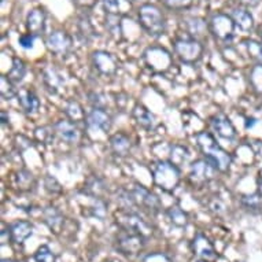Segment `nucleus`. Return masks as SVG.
I'll list each match as a JSON object with an SVG mask.
<instances>
[{"mask_svg":"<svg viewBox=\"0 0 262 262\" xmlns=\"http://www.w3.org/2000/svg\"><path fill=\"white\" fill-rule=\"evenodd\" d=\"M189 151L187 147L180 146V144H174L170 147V162L174 163L177 168L183 166L189 161Z\"/></svg>","mask_w":262,"mask_h":262,"instance_id":"obj_25","label":"nucleus"},{"mask_svg":"<svg viewBox=\"0 0 262 262\" xmlns=\"http://www.w3.org/2000/svg\"><path fill=\"white\" fill-rule=\"evenodd\" d=\"M169 217L172 219V223H174L179 227H183L187 224V214L183 210H180L179 207H172L169 210Z\"/></svg>","mask_w":262,"mask_h":262,"instance_id":"obj_34","label":"nucleus"},{"mask_svg":"<svg viewBox=\"0 0 262 262\" xmlns=\"http://www.w3.org/2000/svg\"><path fill=\"white\" fill-rule=\"evenodd\" d=\"M54 129H50L48 126H43V128L36 129V136L39 140H41L43 143H48L54 138Z\"/></svg>","mask_w":262,"mask_h":262,"instance_id":"obj_39","label":"nucleus"},{"mask_svg":"<svg viewBox=\"0 0 262 262\" xmlns=\"http://www.w3.org/2000/svg\"><path fill=\"white\" fill-rule=\"evenodd\" d=\"M110 147L113 152L118 157H126L130 151L132 143L125 134H117L110 138Z\"/></svg>","mask_w":262,"mask_h":262,"instance_id":"obj_22","label":"nucleus"},{"mask_svg":"<svg viewBox=\"0 0 262 262\" xmlns=\"http://www.w3.org/2000/svg\"><path fill=\"white\" fill-rule=\"evenodd\" d=\"M85 124L88 128L94 130H100L103 134H107L112 128V117L104 112L103 108L94 107L88 114H86Z\"/></svg>","mask_w":262,"mask_h":262,"instance_id":"obj_11","label":"nucleus"},{"mask_svg":"<svg viewBox=\"0 0 262 262\" xmlns=\"http://www.w3.org/2000/svg\"><path fill=\"white\" fill-rule=\"evenodd\" d=\"M146 62L155 72L168 70L172 64V56L166 50L159 47H151L146 51Z\"/></svg>","mask_w":262,"mask_h":262,"instance_id":"obj_9","label":"nucleus"},{"mask_svg":"<svg viewBox=\"0 0 262 262\" xmlns=\"http://www.w3.org/2000/svg\"><path fill=\"white\" fill-rule=\"evenodd\" d=\"M18 102L24 108L26 114H35L40 108V100L37 95L30 90H21L18 91Z\"/></svg>","mask_w":262,"mask_h":262,"instance_id":"obj_17","label":"nucleus"},{"mask_svg":"<svg viewBox=\"0 0 262 262\" xmlns=\"http://www.w3.org/2000/svg\"><path fill=\"white\" fill-rule=\"evenodd\" d=\"M0 94L2 98L6 100L13 99L14 96H17L18 91L15 90V84L10 80L7 76H2V81H0Z\"/></svg>","mask_w":262,"mask_h":262,"instance_id":"obj_29","label":"nucleus"},{"mask_svg":"<svg viewBox=\"0 0 262 262\" xmlns=\"http://www.w3.org/2000/svg\"><path fill=\"white\" fill-rule=\"evenodd\" d=\"M188 30L191 35L201 36L203 33V30H205V24H203L202 19L192 18V19H189L188 22Z\"/></svg>","mask_w":262,"mask_h":262,"instance_id":"obj_36","label":"nucleus"},{"mask_svg":"<svg viewBox=\"0 0 262 262\" xmlns=\"http://www.w3.org/2000/svg\"><path fill=\"white\" fill-rule=\"evenodd\" d=\"M150 169L155 185L166 192L173 191L180 183V170L174 163L159 161V162L152 163Z\"/></svg>","mask_w":262,"mask_h":262,"instance_id":"obj_2","label":"nucleus"},{"mask_svg":"<svg viewBox=\"0 0 262 262\" xmlns=\"http://www.w3.org/2000/svg\"><path fill=\"white\" fill-rule=\"evenodd\" d=\"M92 62H94V66L96 68V70L103 76L116 74L117 68H118L114 56L106 51H95L92 54Z\"/></svg>","mask_w":262,"mask_h":262,"instance_id":"obj_13","label":"nucleus"},{"mask_svg":"<svg viewBox=\"0 0 262 262\" xmlns=\"http://www.w3.org/2000/svg\"><path fill=\"white\" fill-rule=\"evenodd\" d=\"M132 114H134V118L136 120V122H138L143 129L151 130V129L155 128L157 121H155L154 114H152L148 108L142 106V104H138V106L134 108V113H132Z\"/></svg>","mask_w":262,"mask_h":262,"instance_id":"obj_20","label":"nucleus"},{"mask_svg":"<svg viewBox=\"0 0 262 262\" xmlns=\"http://www.w3.org/2000/svg\"><path fill=\"white\" fill-rule=\"evenodd\" d=\"M125 232L126 233L118 237V247L126 254H136L143 247V237L144 236L139 235V233L129 232V231H125Z\"/></svg>","mask_w":262,"mask_h":262,"instance_id":"obj_15","label":"nucleus"},{"mask_svg":"<svg viewBox=\"0 0 262 262\" xmlns=\"http://www.w3.org/2000/svg\"><path fill=\"white\" fill-rule=\"evenodd\" d=\"M43 81L52 94H56L58 90L62 86V84H63V78L55 69L47 68V69L43 70Z\"/></svg>","mask_w":262,"mask_h":262,"instance_id":"obj_24","label":"nucleus"},{"mask_svg":"<svg viewBox=\"0 0 262 262\" xmlns=\"http://www.w3.org/2000/svg\"><path fill=\"white\" fill-rule=\"evenodd\" d=\"M129 196H130L132 207H142L143 210L148 211L151 214L158 213L161 209L159 199L142 185H135L134 188L129 191Z\"/></svg>","mask_w":262,"mask_h":262,"instance_id":"obj_5","label":"nucleus"},{"mask_svg":"<svg viewBox=\"0 0 262 262\" xmlns=\"http://www.w3.org/2000/svg\"><path fill=\"white\" fill-rule=\"evenodd\" d=\"M36 262H56L55 255L52 254V251L48 249L47 246H41L37 253L35 254Z\"/></svg>","mask_w":262,"mask_h":262,"instance_id":"obj_33","label":"nucleus"},{"mask_svg":"<svg viewBox=\"0 0 262 262\" xmlns=\"http://www.w3.org/2000/svg\"><path fill=\"white\" fill-rule=\"evenodd\" d=\"M26 28L30 35H41L46 29V11L41 9L32 10L26 18Z\"/></svg>","mask_w":262,"mask_h":262,"instance_id":"obj_16","label":"nucleus"},{"mask_svg":"<svg viewBox=\"0 0 262 262\" xmlns=\"http://www.w3.org/2000/svg\"><path fill=\"white\" fill-rule=\"evenodd\" d=\"M0 117H2V124H6L7 121H9V118H7V113L6 112H2V114H0Z\"/></svg>","mask_w":262,"mask_h":262,"instance_id":"obj_43","label":"nucleus"},{"mask_svg":"<svg viewBox=\"0 0 262 262\" xmlns=\"http://www.w3.org/2000/svg\"><path fill=\"white\" fill-rule=\"evenodd\" d=\"M174 52L184 63H195L202 58L203 46L195 39H179L174 41Z\"/></svg>","mask_w":262,"mask_h":262,"instance_id":"obj_6","label":"nucleus"},{"mask_svg":"<svg viewBox=\"0 0 262 262\" xmlns=\"http://www.w3.org/2000/svg\"><path fill=\"white\" fill-rule=\"evenodd\" d=\"M118 15H112V14H108L107 19H106V26H107V29L110 30V33L112 35H120L121 33V24L118 21Z\"/></svg>","mask_w":262,"mask_h":262,"instance_id":"obj_37","label":"nucleus"},{"mask_svg":"<svg viewBox=\"0 0 262 262\" xmlns=\"http://www.w3.org/2000/svg\"><path fill=\"white\" fill-rule=\"evenodd\" d=\"M258 181H259V184L262 185V169L259 170V173H258Z\"/></svg>","mask_w":262,"mask_h":262,"instance_id":"obj_44","label":"nucleus"},{"mask_svg":"<svg viewBox=\"0 0 262 262\" xmlns=\"http://www.w3.org/2000/svg\"><path fill=\"white\" fill-rule=\"evenodd\" d=\"M103 7L107 14L122 17L125 14L130 13L132 0H103Z\"/></svg>","mask_w":262,"mask_h":262,"instance_id":"obj_21","label":"nucleus"},{"mask_svg":"<svg viewBox=\"0 0 262 262\" xmlns=\"http://www.w3.org/2000/svg\"><path fill=\"white\" fill-rule=\"evenodd\" d=\"M161 2H162L166 7H169V9L181 10L189 7V6L192 5L193 0H161Z\"/></svg>","mask_w":262,"mask_h":262,"instance_id":"obj_38","label":"nucleus"},{"mask_svg":"<svg viewBox=\"0 0 262 262\" xmlns=\"http://www.w3.org/2000/svg\"><path fill=\"white\" fill-rule=\"evenodd\" d=\"M9 233L11 239H13V242H15L17 245H21L28 237L32 236L33 227H32V224L29 221H17V223H14L10 227Z\"/></svg>","mask_w":262,"mask_h":262,"instance_id":"obj_18","label":"nucleus"},{"mask_svg":"<svg viewBox=\"0 0 262 262\" xmlns=\"http://www.w3.org/2000/svg\"><path fill=\"white\" fill-rule=\"evenodd\" d=\"M117 223L120 224L125 231L139 233V235H142V236H146L147 233L151 232L146 221L140 219V217H139L138 214H135V213H128V211L120 213V214L117 215Z\"/></svg>","mask_w":262,"mask_h":262,"instance_id":"obj_8","label":"nucleus"},{"mask_svg":"<svg viewBox=\"0 0 262 262\" xmlns=\"http://www.w3.org/2000/svg\"><path fill=\"white\" fill-rule=\"evenodd\" d=\"M246 50L251 59L262 64V43L255 41V40H249V41H246Z\"/></svg>","mask_w":262,"mask_h":262,"instance_id":"obj_30","label":"nucleus"},{"mask_svg":"<svg viewBox=\"0 0 262 262\" xmlns=\"http://www.w3.org/2000/svg\"><path fill=\"white\" fill-rule=\"evenodd\" d=\"M77 2L82 6H91V5H94L95 0H77Z\"/></svg>","mask_w":262,"mask_h":262,"instance_id":"obj_42","label":"nucleus"},{"mask_svg":"<svg viewBox=\"0 0 262 262\" xmlns=\"http://www.w3.org/2000/svg\"><path fill=\"white\" fill-rule=\"evenodd\" d=\"M250 81H251L254 88L262 94V64L254 68L253 72H251V76H250Z\"/></svg>","mask_w":262,"mask_h":262,"instance_id":"obj_35","label":"nucleus"},{"mask_svg":"<svg viewBox=\"0 0 262 262\" xmlns=\"http://www.w3.org/2000/svg\"><path fill=\"white\" fill-rule=\"evenodd\" d=\"M55 134L59 136L62 140L68 143H77L80 139V130L76 126L73 121L60 120L54 125Z\"/></svg>","mask_w":262,"mask_h":262,"instance_id":"obj_14","label":"nucleus"},{"mask_svg":"<svg viewBox=\"0 0 262 262\" xmlns=\"http://www.w3.org/2000/svg\"><path fill=\"white\" fill-rule=\"evenodd\" d=\"M196 142L201 150L205 154V158L210 161L220 172H227L229 165L232 162L231 155L224 150L223 147L217 144L214 136L209 132H201L196 136Z\"/></svg>","mask_w":262,"mask_h":262,"instance_id":"obj_1","label":"nucleus"},{"mask_svg":"<svg viewBox=\"0 0 262 262\" xmlns=\"http://www.w3.org/2000/svg\"><path fill=\"white\" fill-rule=\"evenodd\" d=\"M17 183L22 189H30L35 185V177L29 170H21L17 173Z\"/></svg>","mask_w":262,"mask_h":262,"instance_id":"obj_32","label":"nucleus"},{"mask_svg":"<svg viewBox=\"0 0 262 262\" xmlns=\"http://www.w3.org/2000/svg\"><path fill=\"white\" fill-rule=\"evenodd\" d=\"M135 2H139V3H143V5H147L148 0H135Z\"/></svg>","mask_w":262,"mask_h":262,"instance_id":"obj_45","label":"nucleus"},{"mask_svg":"<svg viewBox=\"0 0 262 262\" xmlns=\"http://www.w3.org/2000/svg\"><path fill=\"white\" fill-rule=\"evenodd\" d=\"M192 249L193 253L196 254L199 258H202V259L209 261V259H214L215 258V251L213 249V246L203 235H198L193 239Z\"/></svg>","mask_w":262,"mask_h":262,"instance_id":"obj_19","label":"nucleus"},{"mask_svg":"<svg viewBox=\"0 0 262 262\" xmlns=\"http://www.w3.org/2000/svg\"><path fill=\"white\" fill-rule=\"evenodd\" d=\"M199 262H206V259H203V261H199Z\"/></svg>","mask_w":262,"mask_h":262,"instance_id":"obj_46","label":"nucleus"},{"mask_svg":"<svg viewBox=\"0 0 262 262\" xmlns=\"http://www.w3.org/2000/svg\"><path fill=\"white\" fill-rule=\"evenodd\" d=\"M35 37L36 36L33 35H24L19 37V44H21V47L26 48V50H29V48H33V43H35Z\"/></svg>","mask_w":262,"mask_h":262,"instance_id":"obj_40","label":"nucleus"},{"mask_svg":"<svg viewBox=\"0 0 262 262\" xmlns=\"http://www.w3.org/2000/svg\"><path fill=\"white\" fill-rule=\"evenodd\" d=\"M25 73H26L25 63H24L19 58H14L13 66H11V69H10V72L7 73V77H9L14 84H18V82L24 80Z\"/></svg>","mask_w":262,"mask_h":262,"instance_id":"obj_28","label":"nucleus"},{"mask_svg":"<svg viewBox=\"0 0 262 262\" xmlns=\"http://www.w3.org/2000/svg\"><path fill=\"white\" fill-rule=\"evenodd\" d=\"M64 113H66V116L69 117L70 121H73L74 124L86 120V116L84 110H82L81 104L76 102V100H70L69 103L64 106Z\"/></svg>","mask_w":262,"mask_h":262,"instance_id":"obj_27","label":"nucleus"},{"mask_svg":"<svg viewBox=\"0 0 262 262\" xmlns=\"http://www.w3.org/2000/svg\"><path fill=\"white\" fill-rule=\"evenodd\" d=\"M139 22L150 36L158 37L166 29V21L161 10L154 5H143L139 9Z\"/></svg>","mask_w":262,"mask_h":262,"instance_id":"obj_3","label":"nucleus"},{"mask_svg":"<svg viewBox=\"0 0 262 262\" xmlns=\"http://www.w3.org/2000/svg\"><path fill=\"white\" fill-rule=\"evenodd\" d=\"M243 206L247 207L249 210H259L262 207V195L261 193H251V195H246L242 199Z\"/></svg>","mask_w":262,"mask_h":262,"instance_id":"obj_31","label":"nucleus"},{"mask_svg":"<svg viewBox=\"0 0 262 262\" xmlns=\"http://www.w3.org/2000/svg\"><path fill=\"white\" fill-rule=\"evenodd\" d=\"M231 17H232L235 25H236L241 30H243V32H250V30L253 29V15H251L247 10L235 9L232 11V14H231Z\"/></svg>","mask_w":262,"mask_h":262,"instance_id":"obj_23","label":"nucleus"},{"mask_svg":"<svg viewBox=\"0 0 262 262\" xmlns=\"http://www.w3.org/2000/svg\"><path fill=\"white\" fill-rule=\"evenodd\" d=\"M46 46L48 51H51L55 55H66L72 48V39L66 32L62 30H55L48 35L46 39Z\"/></svg>","mask_w":262,"mask_h":262,"instance_id":"obj_10","label":"nucleus"},{"mask_svg":"<svg viewBox=\"0 0 262 262\" xmlns=\"http://www.w3.org/2000/svg\"><path fill=\"white\" fill-rule=\"evenodd\" d=\"M242 3H245L246 6H251V7H254V6L258 5V2L259 0H241Z\"/></svg>","mask_w":262,"mask_h":262,"instance_id":"obj_41","label":"nucleus"},{"mask_svg":"<svg viewBox=\"0 0 262 262\" xmlns=\"http://www.w3.org/2000/svg\"><path fill=\"white\" fill-rule=\"evenodd\" d=\"M235 22H233L231 15L227 14H215L213 15L209 22V30L214 36L215 40L228 43L231 41L235 33Z\"/></svg>","mask_w":262,"mask_h":262,"instance_id":"obj_4","label":"nucleus"},{"mask_svg":"<svg viewBox=\"0 0 262 262\" xmlns=\"http://www.w3.org/2000/svg\"><path fill=\"white\" fill-rule=\"evenodd\" d=\"M3 262H11V261H3Z\"/></svg>","mask_w":262,"mask_h":262,"instance_id":"obj_47","label":"nucleus"},{"mask_svg":"<svg viewBox=\"0 0 262 262\" xmlns=\"http://www.w3.org/2000/svg\"><path fill=\"white\" fill-rule=\"evenodd\" d=\"M217 169L210 161L205 159H199L191 165V170H189V179L193 184H206L209 181L214 179Z\"/></svg>","mask_w":262,"mask_h":262,"instance_id":"obj_7","label":"nucleus"},{"mask_svg":"<svg viewBox=\"0 0 262 262\" xmlns=\"http://www.w3.org/2000/svg\"><path fill=\"white\" fill-rule=\"evenodd\" d=\"M211 128L215 135L224 140L233 142L236 139V129L233 126L232 121L224 114H217L211 118Z\"/></svg>","mask_w":262,"mask_h":262,"instance_id":"obj_12","label":"nucleus"},{"mask_svg":"<svg viewBox=\"0 0 262 262\" xmlns=\"http://www.w3.org/2000/svg\"><path fill=\"white\" fill-rule=\"evenodd\" d=\"M44 220H46V223L51 229H54L55 232L59 231V228L62 227V224H63V217L60 214V211L56 209V207H47L46 210H44Z\"/></svg>","mask_w":262,"mask_h":262,"instance_id":"obj_26","label":"nucleus"}]
</instances>
